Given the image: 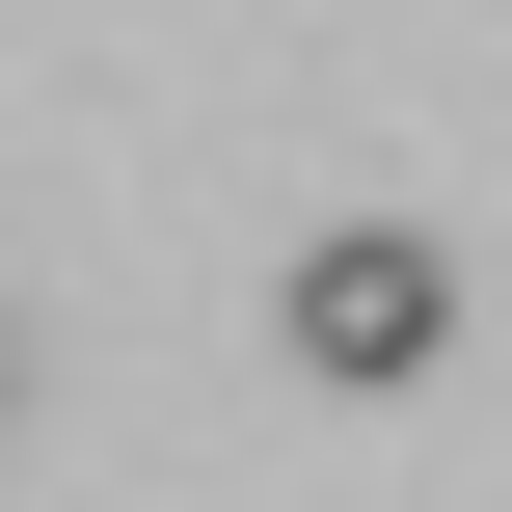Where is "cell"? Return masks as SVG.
<instances>
[{
	"mask_svg": "<svg viewBox=\"0 0 512 512\" xmlns=\"http://www.w3.org/2000/svg\"><path fill=\"white\" fill-rule=\"evenodd\" d=\"M432 351H459V270H432L405 216L297 243V378H432Z\"/></svg>",
	"mask_w": 512,
	"mask_h": 512,
	"instance_id": "1",
	"label": "cell"
}]
</instances>
